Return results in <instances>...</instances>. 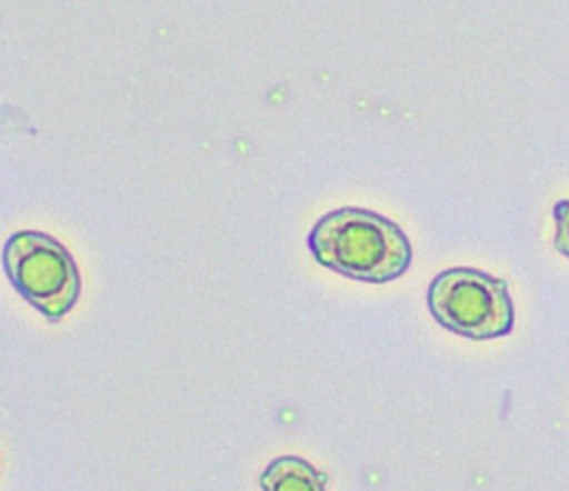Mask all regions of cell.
Returning <instances> with one entry per match:
<instances>
[{
    "label": "cell",
    "mask_w": 569,
    "mask_h": 491,
    "mask_svg": "<svg viewBox=\"0 0 569 491\" xmlns=\"http://www.w3.org/2000/svg\"><path fill=\"white\" fill-rule=\"evenodd\" d=\"M316 262L358 282H389L411 264V244L389 218L358 207L325 213L307 238Z\"/></svg>",
    "instance_id": "cell-1"
},
{
    "label": "cell",
    "mask_w": 569,
    "mask_h": 491,
    "mask_svg": "<svg viewBox=\"0 0 569 491\" xmlns=\"http://www.w3.org/2000/svg\"><path fill=\"white\" fill-rule=\"evenodd\" d=\"M13 289L47 320L58 322L80 298V271L71 253L42 231H16L2 249Z\"/></svg>",
    "instance_id": "cell-2"
},
{
    "label": "cell",
    "mask_w": 569,
    "mask_h": 491,
    "mask_svg": "<svg viewBox=\"0 0 569 491\" xmlns=\"http://www.w3.org/2000/svg\"><path fill=\"white\" fill-rule=\"evenodd\" d=\"M436 322L451 333L489 340L513 329V302L507 282L478 269L456 267L438 273L427 291Z\"/></svg>",
    "instance_id": "cell-3"
},
{
    "label": "cell",
    "mask_w": 569,
    "mask_h": 491,
    "mask_svg": "<svg viewBox=\"0 0 569 491\" xmlns=\"http://www.w3.org/2000/svg\"><path fill=\"white\" fill-rule=\"evenodd\" d=\"M327 475L298 455H280L260 475L262 491H325Z\"/></svg>",
    "instance_id": "cell-4"
},
{
    "label": "cell",
    "mask_w": 569,
    "mask_h": 491,
    "mask_svg": "<svg viewBox=\"0 0 569 491\" xmlns=\"http://www.w3.org/2000/svg\"><path fill=\"white\" fill-rule=\"evenodd\" d=\"M553 220H556V236L553 247L569 258V200H560L553 207Z\"/></svg>",
    "instance_id": "cell-5"
}]
</instances>
